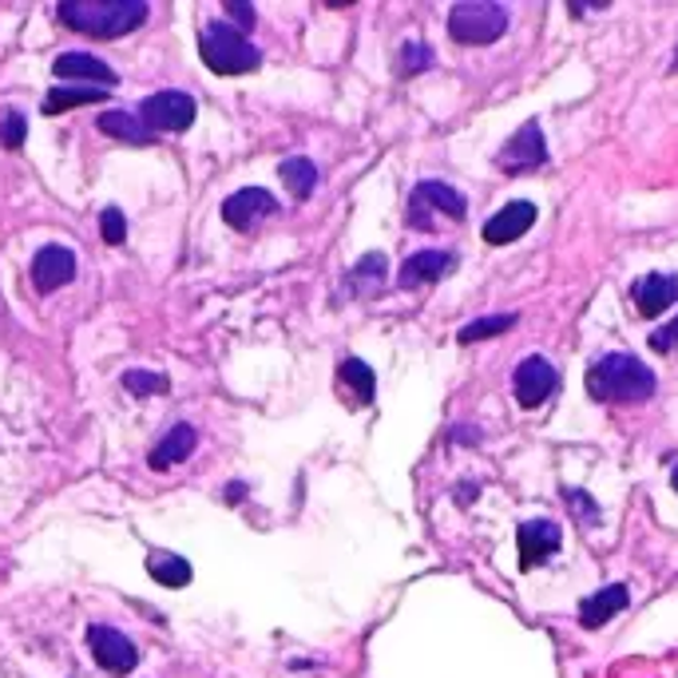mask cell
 Instances as JSON below:
<instances>
[{"label": "cell", "instance_id": "6da1fadb", "mask_svg": "<svg viewBox=\"0 0 678 678\" xmlns=\"http://www.w3.org/2000/svg\"><path fill=\"white\" fill-rule=\"evenodd\" d=\"M147 4L143 0H64L56 16L72 33L96 36V40H116L123 33H135L147 24Z\"/></svg>", "mask_w": 678, "mask_h": 678}, {"label": "cell", "instance_id": "7a4b0ae2", "mask_svg": "<svg viewBox=\"0 0 678 678\" xmlns=\"http://www.w3.org/2000/svg\"><path fill=\"white\" fill-rule=\"evenodd\" d=\"M588 394L595 401H646L655 394V373L634 353H603L588 373Z\"/></svg>", "mask_w": 678, "mask_h": 678}, {"label": "cell", "instance_id": "3957f363", "mask_svg": "<svg viewBox=\"0 0 678 678\" xmlns=\"http://www.w3.org/2000/svg\"><path fill=\"white\" fill-rule=\"evenodd\" d=\"M198 52H203V64L210 72H219V76H242V72H254L263 64L258 48L227 21H215L207 33L198 36Z\"/></svg>", "mask_w": 678, "mask_h": 678}, {"label": "cell", "instance_id": "277c9868", "mask_svg": "<svg viewBox=\"0 0 678 678\" xmlns=\"http://www.w3.org/2000/svg\"><path fill=\"white\" fill-rule=\"evenodd\" d=\"M508 33V12L504 4H488V0H469V4H457L449 12V36L457 45H496L500 36Z\"/></svg>", "mask_w": 678, "mask_h": 678}, {"label": "cell", "instance_id": "5b68a950", "mask_svg": "<svg viewBox=\"0 0 678 678\" xmlns=\"http://www.w3.org/2000/svg\"><path fill=\"white\" fill-rule=\"evenodd\" d=\"M195 99L186 92H155L140 104V120L152 128L155 135L159 132H186L195 123Z\"/></svg>", "mask_w": 678, "mask_h": 678}, {"label": "cell", "instance_id": "8992f818", "mask_svg": "<svg viewBox=\"0 0 678 678\" xmlns=\"http://www.w3.org/2000/svg\"><path fill=\"white\" fill-rule=\"evenodd\" d=\"M544 164H547V143H544V132H540L536 120H528L524 128H520V132L496 152V167L508 171V175L536 171V167H544Z\"/></svg>", "mask_w": 678, "mask_h": 678}, {"label": "cell", "instance_id": "52a82bcc", "mask_svg": "<svg viewBox=\"0 0 678 678\" xmlns=\"http://www.w3.org/2000/svg\"><path fill=\"white\" fill-rule=\"evenodd\" d=\"M88 646H92V658L108 675H132L135 663H140L135 643L123 631H116V627H104V623L88 627Z\"/></svg>", "mask_w": 678, "mask_h": 678}, {"label": "cell", "instance_id": "ba28073f", "mask_svg": "<svg viewBox=\"0 0 678 678\" xmlns=\"http://www.w3.org/2000/svg\"><path fill=\"white\" fill-rule=\"evenodd\" d=\"M559 389V370L547 358H524L512 373V394L524 409L544 405L547 397Z\"/></svg>", "mask_w": 678, "mask_h": 678}, {"label": "cell", "instance_id": "9c48e42d", "mask_svg": "<svg viewBox=\"0 0 678 678\" xmlns=\"http://www.w3.org/2000/svg\"><path fill=\"white\" fill-rule=\"evenodd\" d=\"M278 210V198L266 191V186H242L222 203V222L234 230H251L254 222H263L266 215Z\"/></svg>", "mask_w": 678, "mask_h": 678}, {"label": "cell", "instance_id": "30bf717a", "mask_svg": "<svg viewBox=\"0 0 678 678\" xmlns=\"http://www.w3.org/2000/svg\"><path fill=\"white\" fill-rule=\"evenodd\" d=\"M532 227H536V203L516 198V203L500 207L493 219L484 222L481 234H484V242H488V246H508V242H516L520 234H528Z\"/></svg>", "mask_w": 678, "mask_h": 678}, {"label": "cell", "instance_id": "8fae6325", "mask_svg": "<svg viewBox=\"0 0 678 678\" xmlns=\"http://www.w3.org/2000/svg\"><path fill=\"white\" fill-rule=\"evenodd\" d=\"M76 278V254L68 251V246H40L33 258V286L40 294H52L60 286H68Z\"/></svg>", "mask_w": 678, "mask_h": 678}, {"label": "cell", "instance_id": "7c38bea8", "mask_svg": "<svg viewBox=\"0 0 678 678\" xmlns=\"http://www.w3.org/2000/svg\"><path fill=\"white\" fill-rule=\"evenodd\" d=\"M559 524H552V520H528V524H520V532H516V547H520V571H532L536 564H544L552 552L559 547Z\"/></svg>", "mask_w": 678, "mask_h": 678}, {"label": "cell", "instance_id": "4fadbf2b", "mask_svg": "<svg viewBox=\"0 0 678 678\" xmlns=\"http://www.w3.org/2000/svg\"><path fill=\"white\" fill-rule=\"evenodd\" d=\"M452 266H457V254H449V251H416V254H409L405 263H401L397 282L405 286V290H416V286L445 278Z\"/></svg>", "mask_w": 678, "mask_h": 678}, {"label": "cell", "instance_id": "5bb4252c", "mask_svg": "<svg viewBox=\"0 0 678 678\" xmlns=\"http://www.w3.org/2000/svg\"><path fill=\"white\" fill-rule=\"evenodd\" d=\"M634 306H639V314L643 317H658L663 310L675 306L678 298V278H667V274H646V278H639L634 282Z\"/></svg>", "mask_w": 678, "mask_h": 678}, {"label": "cell", "instance_id": "9a60e30c", "mask_svg": "<svg viewBox=\"0 0 678 678\" xmlns=\"http://www.w3.org/2000/svg\"><path fill=\"white\" fill-rule=\"evenodd\" d=\"M56 80H96V84H116V72H111L99 56L92 52H64V56H56V64H52Z\"/></svg>", "mask_w": 678, "mask_h": 678}, {"label": "cell", "instance_id": "2e32d148", "mask_svg": "<svg viewBox=\"0 0 678 678\" xmlns=\"http://www.w3.org/2000/svg\"><path fill=\"white\" fill-rule=\"evenodd\" d=\"M198 445V433L191 425H175L171 433H167L159 445L152 449V457H147V464H152L155 472H167L171 464H183L191 452H195Z\"/></svg>", "mask_w": 678, "mask_h": 678}, {"label": "cell", "instance_id": "e0dca14e", "mask_svg": "<svg viewBox=\"0 0 678 678\" xmlns=\"http://www.w3.org/2000/svg\"><path fill=\"white\" fill-rule=\"evenodd\" d=\"M627 603H631V591H627L623 583L600 588L595 595H588V600L580 603V623L583 627H603L615 612H623Z\"/></svg>", "mask_w": 678, "mask_h": 678}, {"label": "cell", "instance_id": "ac0fdd59", "mask_svg": "<svg viewBox=\"0 0 678 678\" xmlns=\"http://www.w3.org/2000/svg\"><path fill=\"white\" fill-rule=\"evenodd\" d=\"M413 203H425V227H433V219H428V207H440L445 215H452V219H464V210H469V198L460 195L457 186L449 183H437V179H425V183L413 191Z\"/></svg>", "mask_w": 678, "mask_h": 678}, {"label": "cell", "instance_id": "d6986e66", "mask_svg": "<svg viewBox=\"0 0 678 678\" xmlns=\"http://www.w3.org/2000/svg\"><path fill=\"white\" fill-rule=\"evenodd\" d=\"M96 123H99V132L111 135V140L135 143V147H147V143H155V132L143 120H135L132 111H104Z\"/></svg>", "mask_w": 678, "mask_h": 678}, {"label": "cell", "instance_id": "ffe728a7", "mask_svg": "<svg viewBox=\"0 0 678 678\" xmlns=\"http://www.w3.org/2000/svg\"><path fill=\"white\" fill-rule=\"evenodd\" d=\"M385 278H389V263H385V254H365L362 263L350 270V294H362V298L382 294Z\"/></svg>", "mask_w": 678, "mask_h": 678}, {"label": "cell", "instance_id": "44dd1931", "mask_svg": "<svg viewBox=\"0 0 678 678\" xmlns=\"http://www.w3.org/2000/svg\"><path fill=\"white\" fill-rule=\"evenodd\" d=\"M147 571H152L155 583H164V588H186L191 583V564H186L183 556H175V552H152L147 556Z\"/></svg>", "mask_w": 678, "mask_h": 678}, {"label": "cell", "instance_id": "7402d4cb", "mask_svg": "<svg viewBox=\"0 0 678 678\" xmlns=\"http://www.w3.org/2000/svg\"><path fill=\"white\" fill-rule=\"evenodd\" d=\"M278 175H282V183L290 186V195H294V198H310V195H314L317 167H314V159H306V155H290V159H282Z\"/></svg>", "mask_w": 678, "mask_h": 678}, {"label": "cell", "instance_id": "603a6c76", "mask_svg": "<svg viewBox=\"0 0 678 678\" xmlns=\"http://www.w3.org/2000/svg\"><path fill=\"white\" fill-rule=\"evenodd\" d=\"M108 99V88H52L45 96V111L56 116V111L80 108V104H104Z\"/></svg>", "mask_w": 678, "mask_h": 678}, {"label": "cell", "instance_id": "cb8c5ba5", "mask_svg": "<svg viewBox=\"0 0 678 678\" xmlns=\"http://www.w3.org/2000/svg\"><path fill=\"white\" fill-rule=\"evenodd\" d=\"M512 326H516V314L476 317V322H469V326L460 329L457 341H460V346H476V341H488V338H496V334H508Z\"/></svg>", "mask_w": 678, "mask_h": 678}, {"label": "cell", "instance_id": "d4e9b609", "mask_svg": "<svg viewBox=\"0 0 678 678\" xmlns=\"http://www.w3.org/2000/svg\"><path fill=\"white\" fill-rule=\"evenodd\" d=\"M341 382L353 385V394H358V405H370L373 394H377V382H373V370L365 362H358V358H346L341 362Z\"/></svg>", "mask_w": 678, "mask_h": 678}, {"label": "cell", "instance_id": "484cf974", "mask_svg": "<svg viewBox=\"0 0 678 678\" xmlns=\"http://www.w3.org/2000/svg\"><path fill=\"white\" fill-rule=\"evenodd\" d=\"M167 377L164 373H152V370H132L123 373V389L132 397H152V394H167Z\"/></svg>", "mask_w": 678, "mask_h": 678}, {"label": "cell", "instance_id": "4316f807", "mask_svg": "<svg viewBox=\"0 0 678 678\" xmlns=\"http://www.w3.org/2000/svg\"><path fill=\"white\" fill-rule=\"evenodd\" d=\"M433 64V48L421 45V40H405L401 45V72L405 76H413V72H421V68Z\"/></svg>", "mask_w": 678, "mask_h": 678}, {"label": "cell", "instance_id": "83f0119b", "mask_svg": "<svg viewBox=\"0 0 678 678\" xmlns=\"http://www.w3.org/2000/svg\"><path fill=\"white\" fill-rule=\"evenodd\" d=\"M99 234H104V242H111V246H120V242L128 239V219H123L120 207H108L99 215Z\"/></svg>", "mask_w": 678, "mask_h": 678}, {"label": "cell", "instance_id": "f1b7e54d", "mask_svg": "<svg viewBox=\"0 0 678 678\" xmlns=\"http://www.w3.org/2000/svg\"><path fill=\"white\" fill-rule=\"evenodd\" d=\"M24 135H28V120H24L21 111H9V116H4V123H0V147L16 152V147L24 143Z\"/></svg>", "mask_w": 678, "mask_h": 678}, {"label": "cell", "instance_id": "f546056e", "mask_svg": "<svg viewBox=\"0 0 678 678\" xmlns=\"http://www.w3.org/2000/svg\"><path fill=\"white\" fill-rule=\"evenodd\" d=\"M651 350L655 353H675L678 350V317L670 322V326H663V329L651 334Z\"/></svg>", "mask_w": 678, "mask_h": 678}, {"label": "cell", "instance_id": "4dcf8cb0", "mask_svg": "<svg viewBox=\"0 0 678 678\" xmlns=\"http://www.w3.org/2000/svg\"><path fill=\"white\" fill-rule=\"evenodd\" d=\"M227 16H234V21H239V24H234L239 33H251V28H254V9H251V4H239V0H230V4H227Z\"/></svg>", "mask_w": 678, "mask_h": 678}, {"label": "cell", "instance_id": "1f68e13d", "mask_svg": "<svg viewBox=\"0 0 678 678\" xmlns=\"http://www.w3.org/2000/svg\"><path fill=\"white\" fill-rule=\"evenodd\" d=\"M675 56H678V52H675ZM675 72H678V60H675Z\"/></svg>", "mask_w": 678, "mask_h": 678}]
</instances>
